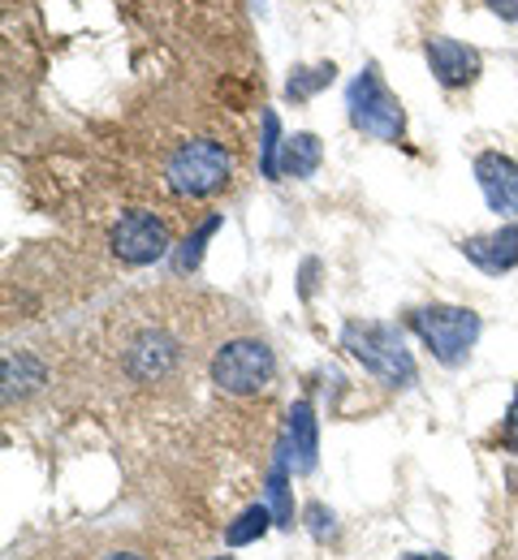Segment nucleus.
Here are the masks:
<instances>
[{
    "mask_svg": "<svg viewBox=\"0 0 518 560\" xmlns=\"http://www.w3.org/2000/svg\"><path fill=\"white\" fill-rule=\"evenodd\" d=\"M342 350L350 353L364 371H371L380 384L389 388H411L415 384V358L406 350L402 332L393 324H376V319H350L342 328Z\"/></svg>",
    "mask_w": 518,
    "mask_h": 560,
    "instance_id": "obj_1",
    "label": "nucleus"
},
{
    "mask_svg": "<svg viewBox=\"0 0 518 560\" xmlns=\"http://www.w3.org/2000/svg\"><path fill=\"white\" fill-rule=\"evenodd\" d=\"M229 177H233V155L217 139L182 142L164 164V182L177 199H212L229 186Z\"/></svg>",
    "mask_w": 518,
    "mask_h": 560,
    "instance_id": "obj_2",
    "label": "nucleus"
},
{
    "mask_svg": "<svg viewBox=\"0 0 518 560\" xmlns=\"http://www.w3.org/2000/svg\"><path fill=\"white\" fill-rule=\"evenodd\" d=\"M406 324H411V332L433 350V358H437L441 366L467 362V353L475 350L480 328H484L475 311H467V306H441V302L411 311Z\"/></svg>",
    "mask_w": 518,
    "mask_h": 560,
    "instance_id": "obj_3",
    "label": "nucleus"
},
{
    "mask_svg": "<svg viewBox=\"0 0 518 560\" xmlns=\"http://www.w3.org/2000/svg\"><path fill=\"white\" fill-rule=\"evenodd\" d=\"M346 108H350V126L359 135H368L376 142H398L406 135V113L402 100L384 86V78L376 66L364 73H355V82L346 86Z\"/></svg>",
    "mask_w": 518,
    "mask_h": 560,
    "instance_id": "obj_4",
    "label": "nucleus"
},
{
    "mask_svg": "<svg viewBox=\"0 0 518 560\" xmlns=\"http://www.w3.org/2000/svg\"><path fill=\"white\" fill-rule=\"evenodd\" d=\"M277 358L264 341H229L212 358V384L229 397H255L273 384Z\"/></svg>",
    "mask_w": 518,
    "mask_h": 560,
    "instance_id": "obj_5",
    "label": "nucleus"
},
{
    "mask_svg": "<svg viewBox=\"0 0 518 560\" xmlns=\"http://www.w3.org/2000/svg\"><path fill=\"white\" fill-rule=\"evenodd\" d=\"M108 246H113V255H117L122 264L143 268V264H156V259L169 255V224H164L156 211H126V215L113 224Z\"/></svg>",
    "mask_w": 518,
    "mask_h": 560,
    "instance_id": "obj_6",
    "label": "nucleus"
},
{
    "mask_svg": "<svg viewBox=\"0 0 518 560\" xmlns=\"http://www.w3.org/2000/svg\"><path fill=\"white\" fill-rule=\"evenodd\" d=\"M475 182L488 199V208L502 215H518V164L502 151H480L475 155Z\"/></svg>",
    "mask_w": 518,
    "mask_h": 560,
    "instance_id": "obj_7",
    "label": "nucleus"
},
{
    "mask_svg": "<svg viewBox=\"0 0 518 560\" xmlns=\"http://www.w3.org/2000/svg\"><path fill=\"white\" fill-rule=\"evenodd\" d=\"M462 255H467L480 272H488V277L510 272V268H518V224H502V229H493V233L467 237V242H462Z\"/></svg>",
    "mask_w": 518,
    "mask_h": 560,
    "instance_id": "obj_8",
    "label": "nucleus"
},
{
    "mask_svg": "<svg viewBox=\"0 0 518 560\" xmlns=\"http://www.w3.org/2000/svg\"><path fill=\"white\" fill-rule=\"evenodd\" d=\"M424 52H428V66L437 73V82L449 86V91L480 78V52H475L471 44H458V39H449V35H437V39H428Z\"/></svg>",
    "mask_w": 518,
    "mask_h": 560,
    "instance_id": "obj_9",
    "label": "nucleus"
},
{
    "mask_svg": "<svg viewBox=\"0 0 518 560\" xmlns=\"http://www.w3.org/2000/svg\"><path fill=\"white\" fill-rule=\"evenodd\" d=\"M286 444H290V462L298 475H311L320 462V422L311 401H295L290 406V422H286Z\"/></svg>",
    "mask_w": 518,
    "mask_h": 560,
    "instance_id": "obj_10",
    "label": "nucleus"
},
{
    "mask_svg": "<svg viewBox=\"0 0 518 560\" xmlns=\"http://www.w3.org/2000/svg\"><path fill=\"white\" fill-rule=\"evenodd\" d=\"M268 509L277 517L281 530L295 526V500H290V444L281 440L277 448V462H273V475H268Z\"/></svg>",
    "mask_w": 518,
    "mask_h": 560,
    "instance_id": "obj_11",
    "label": "nucleus"
},
{
    "mask_svg": "<svg viewBox=\"0 0 518 560\" xmlns=\"http://www.w3.org/2000/svg\"><path fill=\"white\" fill-rule=\"evenodd\" d=\"M324 160V147L315 135H295L281 142V177H311Z\"/></svg>",
    "mask_w": 518,
    "mask_h": 560,
    "instance_id": "obj_12",
    "label": "nucleus"
},
{
    "mask_svg": "<svg viewBox=\"0 0 518 560\" xmlns=\"http://www.w3.org/2000/svg\"><path fill=\"white\" fill-rule=\"evenodd\" d=\"M268 526H277L273 509H268V504H251V509H242V513L225 526V544H229V548H246V544L264 539V535H268Z\"/></svg>",
    "mask_w": 518,
    "mask_h": 560,
    "instance_id": "obj_13",
    "label": "nucleus"
},
{
    "mask_svg": "<svg viewBox=\"0 0 518 560\" xmlns=\"http://www.w3.org/2000/svg\"><path fill=\"white\" fill-rule=\"evenodd\" d=\"M333 78H337V66H333V61H320V66H302V70L290 73V82H286V95H290L295 104H307L311 95H320L324 86H333Z\"/></svg>",
    "mask_w": 518,
    "mask_h": 560,
    "instance_id": "obj_14",
    "label": "nucleus"
},
{
    "mask_svg": "<svg viewBox=\"0 0 518 560\" xmlns=\"http://www.w3.org/2000/svg\"><path fill=\"white\" fill-rule=\"evenodd\" d=\"M173 362V350L164 337H143L135 350H130V371L135 375H164Z\"/></svg>",
    "mask_w": 518,
    "mask_h": 560,
    "instance_id": "obj_15",
    "label": "nucleus"
},
{
    "mask_svg": "<svg viewBox=\"0 0 518 560\" xmlns=\"http://www.w3.org/2000/svg\"><path fill=\"white\" fill-rule=\"evenodd\" d=\"M217 229H221V215H208V220H204V224H199V229L177 246V255H173V272H182V277H186V272H195V268H199V259H204V246H208V237H212Z\"/></svg>",
    "mask_w": 518,
    "mask_h": 560,
    "instance_id": "obj_16",
    "label": "nucleus"
},
{
    "mask_svg": "<svg viewBox=\"0 0 518 560\" xmlns=\"http://www.w3.org/2000/svg\"><path fill=\"white\" fill-rule=\"evenodd\" d=\"M260 168L268 182H281V121L268 108L264 113V139H260Z\"/></svg>",
    "mask_w": 518,
    "mask_h": 560,
    "instance_id": "obj_17",
    "label": "nucleus"
},
{
    "mask_svg": "<svg viewBox=\"0 0 518 560\" xmlns=\"http://www.w3.org/2000/svg\"><path fill=\"white\" fill-rule=\"evenodd\" d=\"M302 517H307V530H311L320 544L333 535V513H329L320 500H315V504H307V513H302Z\"/></svg>",
    "mask_w": 518,
    "mask_h": 560,
    "instance_id": "obj_18",
    "label": "nucleus"
},
{
    "mask_svg": "<svg viewBox=\"0 0 518 560\" xmlns=\"http://www.w3.org/2000/svg\"><path fill=\"white\" fill-rule=\"evenodd\" d=\"M502 444H506V453H518V388L515 397H510L506 419H502Z\"/></svg>",
    "mask_w": 518,
    "mask_h": 560,
    "instance_id": "obj_19",
    "label": "nucleus"
},
{
    "mask_svg": "<svg viewBox=\"0 0 518 560\" xmlns=\"http://www.w3.org/2000/svg\"><path fill=\"white\" fill-rule=\"evenodd\" d=\"M502 22H518V0H484Z\"/></svg>",
    "mask_w": 518,
    "mask_h": 560,
    "instance_id": "obj_20",
    "label": "nucleus"
},
{
    "mask_svg": "<svg viewBox=\"0 0 518 560\" xmlns=\"http://www.w3.org/2000/svg\"><path fill=\"white\" fill-rule=\"evenodd\" d=\"M402 560H449V557H441V552H411V557Z\"/></svg>",
    "mask_w": 518,
    "mask_h": 560,
    "instance_id": "obj_21",
    "label": "nucleus"
},
{
    "mask_svg": "<svg viewBox=\"0 0 518 560\" xmlns=\"http://www.w3.org/2000/svg\"><path fill=\"white\" fill-rule=\"evenodd\" d=\"M104 560H143V557H135V552H113V557H104Z\"/></svg>",
    "mask_w": 518,
    "mask_h": 560,
    "instance_id": "obj_22",
    "label": "nucleus"
},
{
    "mask_svg": "<svg viewBox=\"0 0 518 560\" xmlns=\"http://www.w3.org/2000/svg\"><path fill=\"white\" fill-rule=\"evenodd\" d=\"M217 560H233V557H217Z\"/></svg>",
    "mask_w": 518,
    "mask_h": 560,
    "instance_id": "obj_23",
    "label": "nucleus"
}]
</instances>
